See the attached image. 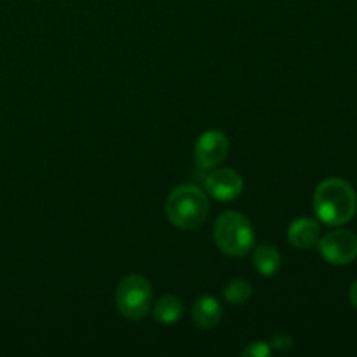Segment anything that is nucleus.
Listing matches in <instances>:
<instances>
[{
  "mask_svg": "<svg viewBox=\"0 0 357 357\" xmlns=\"http://www.w3.org/2000/svg\"><path fill=\"white\" fill-rule=\"evenodd\" d=\"M314 211L324 225H345L357 211L356 190L342 178H328L314 192Z\"/></svg>",
  "mask_w": 357,
  "mask_h": 357,
  "instance_id": "1",
  "label": "nucleus"
},
{
  "mask_svg": "<svg viewBox=\"0 0 357 357\" xmlns=\"http://www.w3.org/2000/svg\"><path fill=\"white\" fill-rule=\"evenodd\" d=\"M166 215L174 227L194 230L206 222L209 202L204 192L195 185H180L173 188L166 201Z\"/></svg>",
  "mask_w": 357,
  "mask_h": 357,
  "instance_id": "2",
  "label": "nucleus"
},
{
  "mask_svg": "<svg viewBox=\"0 0 357 357\" xmlns=\"http://www.w3.org/2000/svg\"><path fill=\"white\" fill-rule=\"evenodd\" d=\"M215 243L229 257H244L255 244V232L250 220L237 211H227L215 223Z\"/></svg>",
  "mask_w": 357,
  "mask_h": 357,
  "instance_id": "3",
  "label": "nucleus"
},
{
  "mask_svg": "<svg viewBox=\"0 0 357 357\" xmlns=\"http://www.w3.org/2000/svg\"><path fill=\"white\" fill-rule=\"evenodd\" d=\"M152 305V286L143 275H128L119 284L117 309L126 319L142 321L149 316Z\"/></svg>",
  "mask_w": 357,
  "mask_h": 357,
  "instance_id": "4",
  "label": "nucleus"
},
{
  "mask_svg": "<svg viewBox=\"0 0 357 357\" xmlns=\"http://www.w3.org/2000/svg\"><path fill=\"white\" fill-rule=\"evenodd\" d=\"M319 251L331 265H349L357 258V236L351 230L337 229L319 239Z\"/></svg>",
  "mask_w": 357,
  "mask_h": 357,
  "instance_id": "5",
  "label": "nucleus"
},
{
  "mask_svg": "<svg viewBox=\"0 0 357 357\" xmlns=\"http://www.w3.org/2000/svg\"><path fill=\"white\" fill-rule=\"evenodd\" d=\"M229 153V139L222 131L202 132L195 143V162L201 169H213L227 159Z\"/></svg>",
  "mask_w": 357,
  "mask_h": 357,
  "instance_id": "6",
  "label": "nucleus"
},
{
  "mask_svg": "<svg viewBox=\"0 0 357 357\" xmlns=\"http://www.w3.org/2000/svg\"><path fill=\"white\" fill-rule=\"evenodd\" d=\"M244 181L241 174L234 169H218L213 171L206 178V190L216 201L229 202L243 194Z\"/></svg>",
  "mask_w": 357,
  "mask_h": 357,
  "instance_id": "7",
  "label": "nucleus"
},
{
  "mask_svg": "<svg viewBox=\"0 0 357 357\" xmlns=\"http://www.w3.org/2000/svg\"><path fill=\"white\" fill-rule=\"evenodd\" d=\"M321 229L316 220L296 218L288 229V241L298 250H310L319 244Z\"/></svg>",
  "mask_w": 357,
  "mask_h": 357,
  "instance_id": "8",
  "label": "nucleus"
},
{
  "mask_svg": "<svg viewBox=\"0 0 357 357\" xmlns=\"http://www.w3.org/2000/svg\"><path fill=\"white\" fill-rule=\"evenodd\" d=\"M192 321L201 330H211L222 321V305L215 296H199L192 307Z\"/></svg>",
  "mask_w": 357,
  "mask_h": 357,
  "instance_id": "9",
  "label": "nucleus"
},
{
  "mask_svg": "<svg viewBox=\"0 0 357 357\" xmlns=\"http://www.w3.org/2000/svg\"><path fill=\"white\" fill-rule=\"evenodd\" d=\"M253 264L258 274L265 275V278H272V275H275L281 271L282 258L281 253L274 246H271V244H261L255 251Z\"/></svg>",
  "mask_w": 357,
  "mask_h": 357,
  "instance_id": "10",
  "label": "nucleus"
},
{
  "mask_svg": "<svg viewBox=\"0 0 357 357\" xmlns=\"http://www.w3.org/2000/svg\"><path fill=\"white\" fill-rule=\"evenodd\" d=\"M183 316V303L178 296L166 295L153 307V319L160 324H174Z\"/></svg>",
  "mask_w": 357,
  "mask_h": 357,
  "instance_id": "11",
  "label": "nucleus"
},
{
  "mask_svg": "<svg viewBox=\"0 0 357 357\" xmlns=\"http://www.w3.org/2000/svg\"><path fill=\"white\" fill-rule=\"evenodd\" d=\"M223 296H225L227 302L232 303V305H244V303L250 302L251 296H253V288H251L250 282L244 281V279H232V281L225 286V289H223Z\"/></svg>",
  "mask_w": 357,
  "mask_h": 357,
  "instance_id": "12",
  "label": "nucleus"
},
{
  "mask_svg": "<svg viewBox=\"0 0 357 357\" xmlns=\"http://www.w3.org/2000/svg\"><path fill=\"white\" fill-rule=\"evenodd\" d=\"M243 356L268 357L271 356V345L265 344V342H253V344H250L246 349H244Z\"/></svg>",
  "mask_w": 357,
  "mask_h": 357,
  "instance_id": "13",
  "label": "nucleus"
},
{
  "mask_svg": "<svg viewBox=\"0 0 357 357\" xmlns=\"http://www.w3.org/2000/svg\"><path fill=\"white\" fill-rule=\"evenodd\" d=\"M272 347H274L275 351L281 352L289 351V349L293 347V338L289 337L288 333H284V331H278V333L272 337Z\"/></svg>",
  "mask_w": 357,
  "mask_h": 357,
  "instance_id": "14",
  "label": "nucleus"
},
{
  "mask_svg": "<svg viewBox=\"0 0 357 357\" xmlns=\"http://www.w3.org/2000/svg\"><path fill=\"white\" fill-rule=\"evenodd\" d=\"M349 298H351V303L357 309V281L351 286V291H349Z\"/></svg>",
  "mask_w": 357,
  "mask_h": 357,
  "instance_id": "15",
  "label": "nucleus"
}]
</instances>
